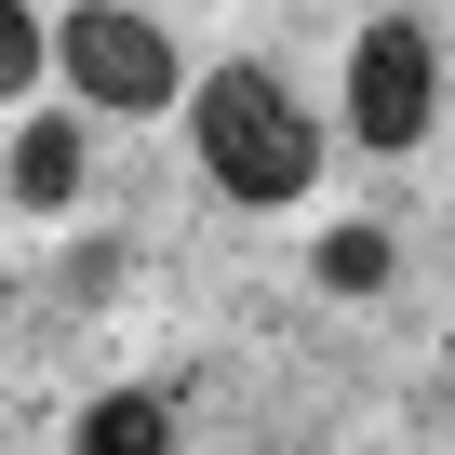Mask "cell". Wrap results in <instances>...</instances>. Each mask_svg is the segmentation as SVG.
Returning a JSON list of instances; mask_svg holds the SVG:
<instances>
[{
    "instance_id": "6",
    "label": "cell",
    "mask_w": 455,
    "mask_h": 455,
    "mask_svg": "<svg viewBox=\"0 0 455 455\" xmlns=\"http://www.w3.org/2000/svg\"><path fill=\"white\" fill-rule=\"evenodd\" d=\"M322 282L335 295H375L388 282V228H335V242H322Z\"/></svg>"
},
{
    "instance_id": "7",
    "label": "cell",
    "mask_w": 455,
    "mask_h": 455,
    "mask_svg": "<svg viewBox=\"0 0 455 455\" xmlns=\"http://www.w3.org/2000/svg\"><path fill=\"white\" fill-rule=\"evenodd\" d=\"M28 68H41V28L14 14V0H0V108H14V94H28Z\"/></svg>"
},
{
    "instance_id": "4",
    "label": "cell",
    "mask_w": 455,
    "mask_h": 455,
    "mask_svg": "<svg viewBox=\"0 0 455 455\" xmlns=\"http://www.w3.org/2000/svg\"><path fill=\"white\" fill-rule=\"evenodd\" d=\"M68 455H174V415L148 388H108V402H81V442Z\"/></svg>"
},
{
    "instance_id": "3",
    "label": "cell",
    "mask_w": 455,
    "mask_h": 455,
    "mask_svg": "<svg viewBox=\"0 0 455 455\" xmlns=\"http://www.w3.org/2000/svg\"><path fill=\"white\" fill-rule=\"evenodd\" d=\"M68 81L94 94V108H161L174 94V41L148 28V14H121V0H81V14H68Z\"/></svg>"
},
{
    "instance_id": "5",
    "label": "cell",
    "mask_w": 455,
    "mask_h": 455,
    "mask_svg": "<svg viewBox=\"0 0 455 455\" xmlns=\"http://www.w3.org/2000/svg\"><path fill=\"white\" fill-rule=\"evenodd\" d=\"M68 188H81V134H68V121H28V134H14V201L54 214Z\"/></svg>"
},
{
    "instance_id": "1",
    "label": "cell",
    "mask_w": 455,
    "mask_h": 455,
    "mask_svg": "<svg viewBox=\"0 0 455 455\" xmlns=\"http://www.w3.org/2000/svg\"><path fill=\"white\" fill-rule=\"evenodd\" d=\"M201 161H214L228 201H295V188L322 174V121H308L268 68H214V81H201Z\"/></svg>"
},
{
    "instance_id": "2",
    "label": "cell",
    "mask_w": 455,
    "mask_h": 455,
    "mask_svg": "<svg viewBox=\"0 0 455 455\" xmlns=\"http://www.w3.org/2000/svg\"><path fill=\"white\" fill-rule=\"evenodd\" d=\"M428 121H442V54H428V28H415V14L362 28V54H348V134H362V148H415Z\"/></svg>"
}]
</instances>
